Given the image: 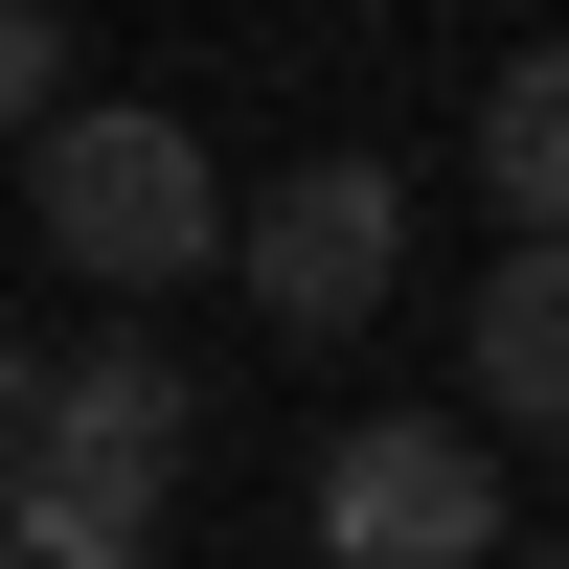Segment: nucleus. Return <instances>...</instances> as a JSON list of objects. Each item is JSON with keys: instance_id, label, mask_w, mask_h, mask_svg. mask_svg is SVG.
<instances>
[{"instance_id": "nucleus-1", "label": "nucleus", "mask_w": 569, "mask_h": 569, "mask_svg": "<svg viewBox=\"0 0 569 569\" xmlns=\"http://www.w3.org/2000/svg\"><path fill=\"white\" fill-rule=\"evenodd\" d=\"M182 456H206V388H182L160 342H69V365L23 388V501H0L23 569H114V547L182 501Z\"/></svg>"}, {"instance_id": "nucleus-2", "label": "nucleus", "mask_w": 569, "mask_h": 569, "mask_svg": "<svg viewBox=\"0 0 569 569\" xmlns=\"http://www.w3.org/2000/svg\"><path fill=\"white\" fill-rule=\"evenodd\" d=\"M23 228L91 273V297H160V273H206V251H228V182H206V137H182V114L69 91V114L23 137Z\"/></svg>"}, {"instance_id": "nucleus-3", "label": "nucleus", "mask_w": 569, "mask_h": 569, "mask_svg": "<svg viewBox=\"0 0 569 569\" xmlns=\"http://www.w3.org/2000/svg\"><path fill=\"white\" fill-rule=\"evenodd\" d=\"M228 273H251V319H297V342H365V319L410 297V182L388 160H297L228 206Z\"/></svg>"}, {"instance_id": "nucleus-4", "label": "nucleus", "mask_w": 569, "mask_h": 569, "mask_svg": "<svg viewBox=\"0 0 569 569\" xmlns=\"http://www.w3.org/2000/svg\"><path fill=\"white\" fill-rule=\"evenodd\" d=\"M319 547H342V569H501L479 410H365V433L319 456Z\"/></svg>"}, {"instance_id": "nucleus-5", "label": "nucleus", "mask_w": 569, "mask_h": 569, "mask_svg": "<svg viewBox=\"0 0 569 569\" xmlns=\"http://www.w3.org/2000/svg\"><path fill=\"white\" fill-rule=\"evenodd\" d=\"M479 206H501V251H569V46L479 69Z\"/></svg>"}, {"instance_id": "nucleus-6", "label": "nucleus", "mask_w": 569, "mask_h": 569, "mask_svg": "<svg viewBox=\"0 0 569 569\" xmlns=\"http://www.w3.org/2000/svg\"><path fill=\"white\" fill-rule=\"evenodd\" d=\"M479 433H569V251L479 273Z\"/></svg>"}, {"instance_id": "nucleus-7", "label": "nucleus", "mask_w": 569, "mask_h": 569, "mask_svg": "<svg viewBox=\"0 0 569 569\" xmlns=\"http://www.w3.org/2000/svg\"><path fill=\"white\" fill-rule=\"evenodd\" d=\"M69 114V23H46V0H0V137H46Z\"/></svg>"}, {"instance_id": "nucleus-8", "label": "nucleus", "mask_w": 569, "mask_h": 569, "mask_svg": "<svg viewBox=\"0 0 569 569\" xmlns=\"http://www.w3.org/2000/svg\"><path fill=\"white\" fill-rule=\"evenodd\" d=\"M23 388H46V365H23V319H0V433H23Z\"/></svg>"}, {"instance_id": "nucleus-9", "label": "nucleus", "mask_w": 569, "mask_h": 569, "mask_svg": "<svg viewBox=\"0 0 569 569\" xmlns=\"http://www.w3.org/2000/svg\"><path fill=\"white\" fill-rule=\"evenodd\" d=\"M501 569H569V525H547V547H501Z\"/></svg>"}, {"instance_id": "nucleus-10", "label": "nucleus", "mask_w": 569, "mask_h": 569, "mask_svg": "<svg viewBox=\"0 0 569 569\" xmlns=\"http://www.w3.org/2000/svg\"><path fill=\"white\" fill-rule=\"evenodd\" d=\"M0 569H23V525H0Z\"/></svg>"}, {"instance_id": "nucleus-11", "label": "nucleus", "mask_w": 569, "mask_h": 569, "mask_svg": "<svg viewBox=\"0 0 569 569\" xmlns=\"http://www.w3.org/2000/svg\"><path fill=\"white\" fill-rule=\"evenodd\" d=\"M114 569H137V547H114Z\"/></svg>"}]
</instances>
